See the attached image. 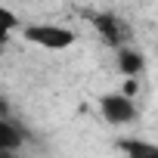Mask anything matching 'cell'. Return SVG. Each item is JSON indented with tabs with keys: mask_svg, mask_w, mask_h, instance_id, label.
Instances as JSON below:
<instances>
[{
	"mask_svg": "<svg viewBox=\"0 0 158 158\" xmlns=\"http://www.w3.org/2000/svg\"><path fill=\"white\" fill-rule=\"evenodd\" d=\"M22 34H25V40H31L44 50H65L74 44V34L62 25H28Z\"/></svg>",
	"mask_w": 158,
	"mask_h": 158,
	"instance_id": "cell-1",
	"label": "cell"
},
{
	"mask_svg": "<svg viewBox=\"0 0 158 158\" xmlns=\"http://www.w3.org/2000/svg\"><path fill=\"white\" fill-rule=\"evenodd\" d=\"M99 109H102V118L112 124H130L136 118V106L127 93H106L99 99Z\"/></svg>",
	"mask_w": 158,
	"mask_h": 158,
	"instance_id": "cell-2",
	"label": "cell"
},
{
	"mask_svg": "<svg viewBox=\"0 0 158 158\" xmlns=\"http://www.w3.org/2000/svg\"><path fill=\"white\" fill-rule=\"evenodd\" d=\"M93 28L102 34V40L106 44H112V47H124L127 40H130V28L115 16V13H99V16H93Z\"/></svg>",
	"mask_w": 158,
	"mask_h": 158,
	"instance_id": "cell-3",
	"label": "cell"
},
{
	"mask_svg": "<svg viewBox=\"0 0 158 158\" xmlns=\"http://www.w3.org/2000/svg\"><path fill=\"white\" fill-rule=\"evenodd\" d=\"M25 139V130L16 127L13 121H6V115H0V155H6V152H16Z\"/></svg>",
	"mask_w": 158,
	"mask_h": 158,
	"instance_id": "cell-4",
	"label": "cell"
},
{
	"mask_svg": "<svg viewBox=\"0 0 158 158\" xmlns=\"http://www.w3.org/2000/svg\"><path fill=\"white\" fill-rule=\"evenodd\" d=\"M118 68H121L127 77H136V74L143 71V56L133 53V50H127V47H118Z\"/></svg>",
	"mask_w": 158,
	"mask_h": 158,
	"instance_id": "cell-5",
	"label": "cell"
},
{
	"mask_svg": "<svg viewBox=\"0 0 158 158\" xmlns=\"http://www.w3.org/2000/svg\"><path fill=\"white\" fill-rule=\"evenodd\" d=\"M19 28V19H16V13H10L6 6H0V44H6L10 40V34Z\"/></svg>",
	"mask_w": 158,
	"mask_h": 158,
	"instance_id": "cell-6",
	"label": "cell"
},
{
	"mask_svg": "<svg viewBox=\"0 0 158 158\" xmlns=\"http://www.w3.org/2000/svg\"><path fill=\"white\" fill-rule=\"evenodd\" d=\"M118 149L127 152V155H158V146H149V143H139V139H121Z\"/></svg>",
	"mask_w": 158,
	"mask_h": 158,
	"instance_id": "cell-7",
	"label": "cell"
},
{
	"mask_svg": "<svg viewBox=\"0 0 158 158\" xmlns=\"http://www.w3.org/2000/svg\"><path fill=\"white\" fill-rule=\"evenodd\" d=\"M124 93H127V96L136 93V77H127V81H124Z\"/></svg>",
	"mask_w": 158,
	"mask_h": 158,
	"instance_id": "cell-8",
	"label": "cell"
},
{
	"mask_svg": "<svg viewBox=\"0 0 158 158\" xmlns=\"http://www.w3.org/2000/svg\"><path fill=\"white\" fill-rule=\"evenodd\" d=\"M0 115H10V102H6L3 96H0Z\"/></svg>",
	"mask_w": 158,
	"mask_h": 158,
	"instance_id": "cell-9",
	"label": "cell"
}]
</instances>
